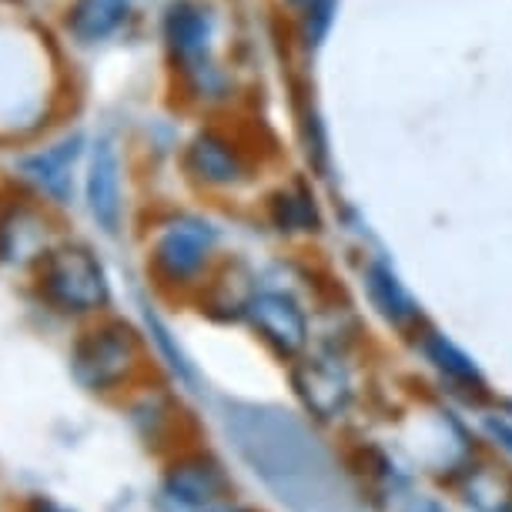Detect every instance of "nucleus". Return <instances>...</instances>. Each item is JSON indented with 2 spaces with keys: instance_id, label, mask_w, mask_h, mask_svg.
Instances as JSON below:
<instances>
[{
  "instance_id": "nucleus-1",
  "label": "nucleus",
  "mask_w": 512,
  "mask_h": 512,
  "mask_svg": "<svg viewBox=\"0 0 512 512\" xmlns=\"http://www.w3.org/2000/svg\"><path fill=\"white\" fill-rule=\"evenodd\" d=\"M228 432L251 472L292 512H355L342 472L295 415L268 405H235Z\"/></svg>"
},
{
  "instance_id": "nucleus-2",
  "label": "nucleus",
  "mask_w": 512,
  "mask_h": 512,
  "mask_svg": "<svg viewBox=\"0 0 512 512\" xmlns=\"http://www.w3.org/2000/svg\"><path fill=\"white\" fill-rule=\"evenodd\" d=\"M141 335L128 322H104L74 342L71 375L88 392H114L138 372Z\"/></svg>"
},
{
  "instance_id": "nucleus-3",
  "label": "nucleus",
  "mask_w": 512,
  "mask_h": 512,
  "mask_svg": "<svg viewBox=\"0 0 512 512\" xmlns=\"http://www.w3.org/2000/svg\"><path fill=\"white\" fill-rule=\"evenodd\" d=\"M41 292L67 315L101 312L111 298L104 265L81 245H61L41 262Z\"/></svg>"
},
{
  "instance_id": "nucleus-4",
  "label": "nucleus",
  "mask_w": 512,
  "mask_h": 512,
  "mask_svg": "<svg viewBox=\"0 0 512 512\" xmlns=\"http://www.w3.org/2000/svg\"><path fill=\"white\" fill-rule=\"evenodd\" d=\"M218 245L215 225H208L205 218L181 215L168 221L151 248V268L161 282L168 285H188L201 275V268L208 265L211 251Z\"/></svg>"
},
{
  "instance_id": "nucleus-5",
  "label": "nucleus",
  "mask_w": 512,
  "mask_h": 512,
  "mask_svg": "<svg viewBox=\"0 0 512 512\" xmlns=\"http://www.w3.org/2000/svg\"><path fill=\"white\" fill-rule=\"evenodd\" d=\"M161 492L181 509H211L225 502L231 492V479L215 456L188 452V456H178L164 469Z\"/></svg>"
},
{
  "instance_id": "nucleus-6",
  "label": "nucleus",
  "mask_w": 512,
  "mask_h": 512,
  "mask_svg": "<svg viewBox=\"0 0 512 512\" xmlns=\"http://www.w3.org/2000/svg\"><path fill=\"white\" fill-rule=\"evenodd\" d=\"M245 312L251 318V325L258 328V335H262L278 355H285V359L302 355V349L308 345V318L292 295L258 292L248 298Z\"/></svg>"
},
{
  "instance_id": "nucleus-7",
  "label": "nucleus",
  "mask_w": 512,
  "mask_h": 512,
  "mask_svg": "<svg viewBox=\"0 0 512 512\" xmlns=\"http://www.w3.org/2000/svg\"><path fill=\"white\" fill-rule=\"evenodd\" d=\"M292 385L305 409L322 422L342 419L352 402V382L345 369L332 359H308L298 362L292 372Z\"/></svg>"
},
{
  "instance_id": "nucleus-8",
  "label": "nucleus",
  "mask_w": 512,
  "mask_h": 512,
  "mask_svg": "<svg viewBox=\"0 0 512 512\" xmlns=\"http://www.w3.org/2000/svg\"><path fill=\"white\" fill-rule=\"evenodd\" d=\"M88 208L94 221L114 235L121 225V154L111 138H101L91 151L88 168Z\"/></svg>"
},
{
  "instance_id": "nucleus-9",
  "label": "nucleus",
  "mask_w": 512,
  "mask_h": 512,
  "mask_svg": "<svg viewBox=\"0 0 512 512\" xmlns=\"http://www.w3.org/2000/svg\"><path fill=\"white\" fill-rule=\"evenodd\" d=\"M81 134H71V138L51 144L47 151L34 154V158L24 161V171L31 175L37 185H41L47 195L57 201L71 198V178H74V164L81 158Z\"/></svg>"
},
{
  "instance_id": "nucleus-10",
  "label": "nucleus",
  "mask_w": 512,
  "mask_h": 512,
  "mask_svg": "<svg viewBox=\"0 0 512 512\" xmlns=\"http://www.w3.org/2000/svg\"><path fill=\"white\" fill-rule=\"evenodd\" d=\"M365 288H369L372 305L379 308V315L395 328H412L422 318L419 305L409 295V288L402 285V278L392 272L385 262H372L365 272Z\"/></svg>"
},
{
  "instance_id": "nucleus-11",
  "label": "nucleus",
  "mask_w": 512,
  "mask_h": 512,
  "mask_svg": "<svg viewBox=\"0 0 512 512\" xmlns=\"http://www.w3.org/2000/svg\"><path fill=\"white\" fill-rule=\"evenodd\" d=\"M188 168L195 171V178L208 181V185H238L245 175V164H241L238 151L221 138V134H198L188 148Z\"/></svg>"
},
{
  "instance_id": "nucleus-12",
  "label": "nucleus",
  "mask_w": 512,
  "mask_h": 512,
  "mask_svg": "<svg viewBox=\"0 0 512 512\" xmlns=\"http://www.w3.org/2000/svg\"><path fill=\"white\" fill-rule=\"evenodd\" d=\"M164 34H168L171 51H175V57L188 71L201 67V61H205V54H208V41H211V24L205 11L188 7V4L171 7L168 21H164Z\"/></svg>"
},
{
  "instance_id": "nucleus-13",
  "label": "nucleus",
  "mask_w": 512,
  "mask_h": 512,
  "mask_svg": "<svg viewBox=\"0 0 512 512\" xmlns=\"http://www.w3.org/2000/svg\"><path fill=\"white\" fill-rule=\"evenodd\" d=\"M128 17V0H77L67 27L81 44H98L111 37Z\"/></svg>"
},
{
  "instance_id": "nucleus-14",
  "label": "nucleus",
  "mask_w": 512,
  "mask_h": 512,
  "mask_svg": "<svg viewBox=\"0 0 512 512\" xmlns=\"http://www.w3.org/2000/svg\"><path fill=\"white\" fill-rule=\"evenodd\" d=\"M422 352L452 385H459V389H472V392L486 389V379H482L479 365L472 362L456 342H449L442 332H425L422 335Z\"/></svg>"
},
{
  "instance_id": "nucleus-15",
  "label": "nucleus",
  "mask_w": 512,
  "mask_h": 512,
  "mask_svg": "<svg viewBox=\"0 0 512 512\" xmlns=\"http://www.w3.org/2000/svg\"><path fill=\"white\" fill-rule=\"evenodd\" d=\"M462 499L472 512H512V469L479 466L462 482Z\"/></svg>"
},
{
  "instance_id": "nucleus-16",
  "label": "nucleus",
  "mask_w": 512,
  "mask_h": 512,
  "mask_svg": "<svg viewBox=\"0 0 512 512\" xmlns=\"http://www.w3.org/2000/svg\"><path fill=\"white\" fill-rule=\"evenodd\" d=\"M272 218L278 231H315L318 228V211L308 201V195H295V191H282L272 201Z\"/></svg>"
},
{
  "instance_id": "nucleus-17",
  "label": "nucleus",
  "mask_w": 512,
  "mask_h": 512,
  "mask_svg": "<svg viewBox=\"0 0 512 512\" xmlns=\"http://www.w3.org/2000/svg\"><path fill=\"white\" fill-rule=\"evenodd\" d=\"M148 325H151V335L161 342V349L171 355V365H175V372H181V375H185V379H195V372H191V365H188L185 355H181V349H175V345H171V338H168L171 332H168V328H164V325H161L158 318H154L151 312H148Z\"/></svg>"
},
{
  "instance_id": "nucleus-18",
  "label": "nucleus",
  "mask_w": 512,
  "mask_h": 512,
  "mask_svg": "<svg viewBox=\"0 0 512 512\" xmlns=\"http://www.w3.org/2000/svg\"><path fill=\"white\" fill-rule=\"evenodd\" d=\"M486 432L499 446H506L512 452V415H499V419L492 415V419H486Z\"/></svg>"
},
{
  "instance_id": "nucleus-19",
  "label": "nucleus",
  "mask_w": 512,
  "mask_h": 512,
  "mask_svg": "<svg viewBox=\"0 0 512 512\" xmlns=\"http://www.w3.org/2000/svg\"><path fill=\"white\" fill-rule=\"evenodd\" d=\"M405 512H446L439 506L436 499H429V496H415L409 506H405Z\"/></svg>"
},
{
  "instance_id": "nucleus-20",
  "label": "nucleus",
  "mask_w": 512,
  "mask_h": 512,
  "mask_svg": "<svg viewBox=\"0 0 512 512\" xmlns=\"http://www.w3.org/2000/svg\"><path fill=\"white\" fill-rule=\"evenodd\" d=\"M24 512H67V509H61L57 506L54 499H44V496H34L31 502L24 506Z\"/></svg>"
},
{
  "instance_id": "nucleus-21",
  "label": "nucleus",
  "mask_w": 512,
  "mask_h": 512,
  "mask_svg": "<svg viewBox=\"0 0 512 512\" xmlns=\"http://www.w3.org/2000/svg\"><path fill=\"white\" fill-rule=\"evenodd\" d=\"M201 512H251V509H241V506H225V502H218V506L201 509Z\"/></svg>"
},
{
  "instance_id": "nucleus-22",
  "label": "nucleus",
  "mask_w": 512,
  "mask_h": 512,
  "mask_svg": "<svg viewBox=\"0 0 512 512\" xmlns=\"http://www.w3.org/2000/svg\"><path fill=\"white\" fill-rule=\"evenodd\" d=\"M509 412H512V405H509Z\"/></svg>"
}]
</instances>
